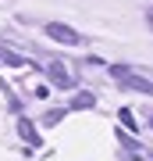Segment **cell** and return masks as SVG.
<instances>
[{
	"mask_svg": "<svg viewBox=\"0 0 153 161\" xmlns=\"http://www.w3.org/2000/svg\"><path fill=\"white\" fill-rule=\"evenodd\" d=\"M93 104H96V100H93V93L85 90V93H75V100H71V108H75V111H82V108H93Z\"/></svg>",
	"mask_w": 153,
	"mask_h": 161,
	"instance_id": "cell-4",
	"label": "cell"
},
{
	"mask_svg": "<svg viewBox=\"0 0 153 161\" xmlns=\"http://www.w3.org/2000/svg\"><path fill=\"white\" fill-rule=\"evenodd\" d=\"M150 122H153V115H150Z\"/></svg>",
	"mask_w": 153,
	"mask_h": 161,
	"instance_id": "cell-6",
	"label": "cell"
},
{
	"mask_svg": "<svg viewBox=\"0 0 153 161\" xmlns=\"http://www.w3.org/2000/svg\"><path fill=\"white\" fill-rule=\"evenodd\" d=\"M46 36L68 43V47H79V43H82V36L75 32V29H68V25H61V22H50V25H46Z\"/></svg>",
	"mask_w": 153,
	"mask_h": 161,
	"instance_id": "cell-1",
	"label": "cell"
},
{
	"mask_svg": "<svg viewBox=\"0 0 153 161\" xmlns=\"http://www.w3.org/2000/svg\"><path fill=\"white\" fill-rule=\"evenodd\" d=\"M50 79H54V86H61V90H68V86H71V75L64 72V64H57V61L50 64Z\"/></svg>",
	"mask_w": 153,
	"mask_h": 161,
	"instance_id": "cell-3",
	"label": "cell"
},
{
	"mask_svg": "<svg viewBox=\"0 0 153 161\" xmlns=\"http://www.w3.org/2000/svg\"><path fill=\"white\" fill-rule=\"evenodd\" d=\"M114 75H118L125 86H132V90H142V93H153V82H146V79H139V75H128V68H114Z\"/></svg>",
	"mask_w": 153,
	"mask_h": 161,
	"instance_id": "cell-2",
	"label": "cell"
},
{
	"mask_svg": "<svg viewBox=\"0 0 153 161\" xmlns=\"http://www.w3.org/2000/svg\"><path fill=\"white\" fill-rule=\"evenodd\" d=\"M18 129H22V136L28 140V143H39V136H36V129H32V122H22V125H18Z\"/></svg>",
	"mask_w": 153,
	"mask_h": 161,
	"instance_id": "cell-5",
	"label": "cell"
}]
</instances>
